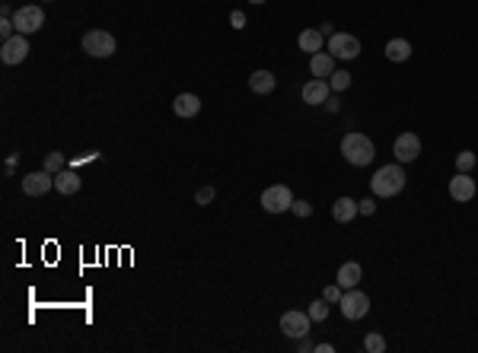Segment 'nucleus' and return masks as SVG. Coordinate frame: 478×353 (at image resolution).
<instances>
[{
  "mask_svg": "<svg viewBox=\"0 0 478 353\" xmlns=\"http://www.w3.org/2000/svg\"><path fill=\"white\" fill-rule=\"evenodd\" d=\"M341 157H345V163L363 169V165L373 163V157H376V147H373V140L367 137V134L351 131V134H345V137H341Z\"/></svg>",
  "mask_w": 478,
  "mask_h": 353,
  "instance_id": "f257e3e1",
  "label": "nucleus"
},
{
  "mask_svg": "<svg viewBox=\"0 0 478 353\" xmlns=\"http://www.w3.org/2000/svg\"><path fill=\"white\" fill-rule=\"evenodd\" d=\"M405 181H408V175H405L402 163H389L376 169V175L370 179V188L376 197H396L405 191Z\"/></svg>",
  "mask_w": 478,
  "mask_h": 353,
  "instance_id": "f03ea898",
  "label": "nucleus"
},
{
  "mask_svg": "<svg viewBox=\"0 0 478 353\" xmlns=\"http://www.w3.org/2000/svg\"><path fill=\"white\" fill-rule=\"evenodd\" d=\"M80 45L90 58H112L115 54V35L102 32V29H90V32L83 35Z\"/></svg>",
  "mask_w": 478,
  "mask_h": 353,
  "instance_id": "7ed1b4c3",
  "label": "nucleus"
},
{
  "mask_svg": "<svg viewBox=\"0 0 478 353\" xmlns=\"http://www.w3.org/2000/svg\"><path fill=\"white\" fill-rule=\"evenodd\" d=\"M341 315H345L347 321H361L367 319V312H370V296L363 293V290H345V296H341Z\"/></svg>",
  "mask_w": 478,
  "mask_h": 353,
  "instance_id": "20e7f679",
  "label": "nucleus"
},
{
  "mask_svg": "<svg viewBox=\"0 0 478 353\" xmlns=\"http://www.w3.org/2000/svg\"><path fill=\"white\" fill-rule=\"evenodd\" d=\"M13 26H17L19 35L39 32L41 26H45V10H41L39 3H26V7H19L17 13H13Z\"/></svg>",
  "mask_w": 478,
  "mask_h": 353,
  "instance_id": "39448f33",
  "label": "nucleus"
},
{
  "mask_svg": "<svg viewBox=\"0 0 478 353\" xmlns=\"http://www.w3.org/2000/svg\"><path fill=\"white\" fill-rule=\"evenodd\" d=\"M294 201L297 197L290 194L287 185H271V188L262 191V210H268V214H284V210L294 207Z\"/></svg>",
  "mask_w": 478,
  "mask_h": 353,
  "instance_id": "423d86ee",
  "label": "nucleus"
},
{
  "mask_svg": "<svg viewBox=\"0 0 478 353\" xmlns=\"http://www.w3.org/2000/svg\"><path fill=\"white\" fill-rule=\"evenodd\" d=\"M329 54L335 61H354L361 54V39L351 32H335L329 39Z\"/></svg>",
  "mask_w": 478,
  "mask_h": 353,
  "instance_id": "0eeeda50",
  "label": "nucleus"
},
{
  "mask_svg": "<svg viewBox=\"0 0 478 353\" xmlns=\"http://www.w3.org/2000/svg\"><path fill=\"white\" fill-rule=\"evenodd\" d=\"M309 325H313L309 312H300V309H290V312L280 315V331H284L287 337H294V341H300V337L309 334Z\"/></svg>",
  "mask_w": 478,
  "mask_h": 353,
  "instance_id": "6e6552de",
  "label": "nucleus"
},
{
  "mask_svg": "<svg viewBox=\"0 0 478 353\" xmlns=\"http://www.w3.org/2000/svg\"><path fill=\"white\" fill-rule=\"evenodd\" d=\"M29 58V39H26V35H13V39H7L3 41V45H0V61H3V64H23V61Z\"/></svg>",
  "mask_w": 478,
  "mask_h": 353,
  "instance_id": "1a4fd4ad",
  "label": "nucleus"
},
{
  "mask_svg": "<svg viewBox=\"0 0 478 353\" xmlns=\"http://www.w3.org/2000/svg\"><path fill=\"white\" fill-rule=\"evenodd\" d=\"M392 157H396V163H414V159L421 157V137L418 134H399L396 143H392Z\"/></svg>",
  "mask_w": 478,
  "mask_h": 353,
  "instance_id": "9d476101",
  "label": "nucleus"
},
{
  "mask_svg": "<svg viewBox=\"0 0 478 353\" xmlns=\"http://www.w3.org/2000/svg\"><path fill=\"white\" fill-rule=\"evenodd\" d=\"M51 188H55V175H51L48 169H39V172L23 175V194L41 197V194H48Z\"/></svg>",
  "mask_w": 478,
  "mask_h": 353,
  "instance_id": "9b49d317",
  "label": "nucleus"
},
{
  "mask_svg": "<svg viewBox=\"0 0 478 353\" xmlns=\"http://www.w3.org/2000/svg\"><path fill=\"white\" fill-rule=\"evenodd\" d=\"M475 194H478V185H475V179H472L469 172H456L453 179H450V197H453V201L469 204Z\"/></svg>",
  "mask_w": 478,
  "mask_h": 353,
  "instance_id": "f8f14e48",
  "label": "nucleus"
},
{
  "mask_svg": "<svg viewBox=\"0 0 478 353\" xmlns=\"http://www.w3.org/2000/svg\"><path fill=\"white\" fill-rule=\"evenodd\" d=\"M300 96H303L306 105H325V102H329V96H332V86H329V80L313 77V80L303 86V92H300Z\"/></svg>",
  "mask_w": 478,
  "mask_h": 353,
  "instance_id": "ddd939ff",
  "label": "nucleus"
},
{
  "mask_svg": "<svg viewBox=\"0 0 478 353\" xmlns=\"http://www.w3.org/2000/svg\"><path fill=\"white\" fill-rule=\"evenodd\" d=\"M80 185H83V179H80V172H77L74 165H64V169L55 175V188H58L61 194H77Z\"/></svg>",
  "mask_w": 478,
  "mask_h": 353,
  "instance_id": "4468645a",
  "label": "nucleus"
},
{
  "mask_svg": "<svg viewBox=\"0 0 478 353\" xmlns=\"http://www.w3.org/2000/svg\"><path fill=\"white\" fill-rule=\"evenodd\" d=\"M309 74L329 80V77L335 74V58H332L329 51H316V54H309Z\"/></svg>",
  "mask_w": 478,
  "mask_h": 353,
  "instance_id": "2eb2a0df",
  "label": "nucleus"
},
{
  "mask_svg": "<svg viewBox=\"0 0 478 353\" xmlns=\"http://www.w3.org/2000/svg\"><path fill=\"white\" fill-rule=\"evenodd\" d=\"M173 112L179 118H195L201 112V99L195 92H182V96L173 99Z\"/></svg>",
  "mask_w": 478,
  "mask_h": 353,
  "instance_id": "dca6fc26",
  "label": "nucleus"
},
{
  "mask_svg": "<svg viewBox=\"0 0 478 353\" xmlns=\"http://www.w3.org/2000/svg\"><path fill=\"white\" fill-rule=\"evenodd\" d=\"M249 90L256 92V96H268V92L278 90V77L271 70H256V74L249 77Z\"/></svg>",
  "mask_w": 478,
  "mask_h": 353,
  "instance_id": "f3484780",
  "label": "nucleus"
},
{
  "mask_svg": "<svg viewBox=\"0 0 478 353\" xmlns=\"http://www.w3.org/2000/svg\"><path fill=\"white\" fill-rule=\"evenodd\" d=\"M357 214H361V210H357L354 197H338V201L332 204V216H335V223H351Z\"/></svg>",
  "mask_w": 478,
  "mask_h": 353,
  "instance_id": "a211bd4d",
  "label": "nucleus"
},
{
  "mask_svg": "<svg viewBox=\"0 0 478 353\" xmlns=\"http://www.w3.org/2000/svg\"><path fill=\"white\" fill-rule=\"evenodd\" d=\"M361 277H363V268H361V264H357V261H345L338 268V277H335V280H338L345 290H354L357 283H361Z\"/></svg>",
  "mask_w": 478,
  "mask_h": 353,
  "instance_id": "6ab92c4d",
  "label": "nucleus"
},
{
  "mask_svg": "<svg viewBox=\"0 0 478 353\" xmlns=\"http://www.w3.org/2000/svg\"><path fill=\"white\" fill-rule=\"evenodd\" d=\"M297 45H300V51H306V54H316V51L325 48V35H322L319 29H303Z\"/></svg>",
  "mask_w": 478,
  "mask_h": 353,
  "instance_id": "aec40b11",
  "label": "nucleus"
},
{
  "mask_svg": "<svg viewBox=\"0 0 478 353\" xmlns=\"http://www.w3.org/2000/svg\"><path fill=\"white\" fill-rule=\"evenodd\" d=\"M386 58L392 61V64H405V61L412 58V41H405V39L386 41Z\"/></svg>",
  "mask_w": 478,
  "mask_h": 353,
  "instance_id": "412c9836",
  "label": "nucleus"
},
{
  "mask_svg": "<svg viewBox=\"0 0 478 353\" xmlns=\"http://www.w3.org/2000/svg\"><path fill=\"white\" fill-rule=\"evenodd\" d=\"M363 350L367 353H383L386 350V337L379 334V331H370V334L363 337Z\"/></svg>",
  "mask_w": 478,
  "mask_h": 353,
  "instance_id": "4be33fe9",
  "label": "nucleus"
},
{
  "mask_svg": "<svg viewBox=\"0 0 478 353\" xmlns=\"http://www.w3.org/2000/svg\"><path fill=\"white\" fill-rule=\"evenodd\" d=\"M329 86H332V92H345L347 86H351V74H347V70H335V74L329 77Z\"/></svg>",
  "mask_w": 478,
  "mask_h": 353,
  "instance_id": "5701e85b",
  "label": "nucleus"
},
{
  "mask_svg": "<svg viewBox=\"0 0 478 353\" xmlns=\"http://www.w3.org/2000/svg\"><path fill=\"white\" fill-rule=\"evenodd\" d=\"M478 163V157L472 153V150H462L459 157H456V172H472Z\"/></svg>",
  "mask_w": 478,
  "mask_h": 353,
  "instance_id": "b1692460",
  "label": "nucleus"
},
{
  "mask_svg": "<svg viewBox=\"0 0 478 353\" xmlns=\"http://www.w3.org/2000/svg\"><path fill=\"white\" fill-rule=\"evenodd\" d=\"M67 165V159H64V153H58V150H55V153H48V157H45V169H48L51 175H58L61 169H64Z\"/></svg>",
  "mask_w": 478,
  "mask_h": 353,
  "instance_id": "393cba45",
  "label": "nucleus"
},
{
  "mask_svg": "<svg viewBox=\"0 0 478 353\" xmlns=\"http://www.w3.org/2000/svg\"><path fill=\"white\" fill-rule=\"evenodd\" d=\"M306 312H309V319H313V321H325V319H329V303H325V299H316Z\"/></svg>",
  "mask_w": 478,
  "mask_h": 353,
  "instance_id": "a878e982",
  "label": "nucleus"
},
{
  "mask_svg": "<svg viewBox=\"0 0 478 353\" xmlns=\"http://www.w3.org/2000/svg\"><path fill=\"white\" fill-rule=\"evenodd\" d=\"M341 296H345V287H341L338 280H335V283H329V287L322 290V299H325V303H341Z\"/></svg>",
  "mask_w": 478,
  "mask_h": 353,
  "instance_id": "bb28decb",
  "label": "nucleus"
},
{
  "mask_svg": "<svg viewBox=\"0 0 478 353\" xmlns=\"http://www.w3.org/2000/svg\"><path fill=\"white\" fill-rule=\"evenodd\" d=\"M211 201H214V188H211V185H204V188H198V191H195V204L207 207V204H211Z\"/></svg>",
  "mask_w": 478,
  "mask_h": 353,
  "instance_id": "cd10ccee",
  "label": "nucleus"
},
{
  "mask_svg": "<svg viewBox=\"0 0 478 353\" xmlns=\"http://www.w3.org/2000/svg\"><path fill=\"white\" fill-rule=\"evenodd\" d=\"M290 210H294V214L297 216H313V204H309V201H294V207H290Z\"/></svg>",
  "mask_w": 478,
  "mask_h": 353,
  "instance_id": "c85d7f7f",
  "label": "nucleus"
},
{
  "mask_svg": "<svg viewBox=\"0 0 478 353\" xmlns=\"http://www.w3.org/2000/svg\"><path fill=\"white\" fill-rule=\"evenodd\" d=\"M357 210H361L363 216H373L376 214V201H373V197H363V201H357Z\"/></svg>",
  "mask_w": 478,
  "mask_h": 353,
  "instance_id": "c756f323",
  "label": "nucleus"
},
{
  "mask_svg": "<svg viewBox=\"0 0 478 353\" xmlns=\"http://www.w3.org/2000/svg\"><path fill=\"white\" fill-rule=\"evenodd\" d=\"M230 26H233V29H246V13H242V10H233V13H230Z\"/></svg>",
  "mask_w": 478,
  "mask_h": 353,
  "instance_id": "7c9ffc66",
  "label": "nucleus"
},
{
  "mask_svg": "<svg viewBox=\"0 0 478 353\" xmlns=\"http://www.w3.org/2000/svg\"><path fill=\"white\" fill-rule=\"evenodd\" d=\"M297 350H300V353H309V350H316V347L309 344V334H306V337H300V341H297Z\"/></svg>",
  "mask_w": 478,
  "mask_h": 353,
  "instance_id": "2f4dec72",
  "label": "nucleus"
},
{
  "mask_svg": "<svg viewBox=\"0 0 478 353\" xmlns=\"http://www.w3.org/2000/svg\"><path fill=\"white\" fill-rule=\"evenodd\" d=\"M325 105H329V112H338V99H335V96H329V102H325Z\"/></svg>",
  "mask_w": 478,
  "mask_h": 353,
  "instance_id": "473e14b6",
  "label": "nucleus"
},
{
  "mask_svg": "<svg viewBox=\"0 0 478 353\" xmlns=\"http://www.w3.org/2000/svg\"><path fill=\"white\" fill-rule=\"evenodd\" d=\"M319 32H322V35H329V39H332V35H335V29H332V23H325V26H319Z\"/></svg>",
  "mask_w": 478,
  "mask_h": 353,
  "instance_id": "72a5a7b5",
  "label": "nucleus"
},
{
  "mask_svg": "<svg viewBox=\"0 0 478 353\" xmlns=\"http://www.w3.org/2000/svg\"><path fill=\"white\" fill-rule=\"evenodd\" d=\"M249 3H265V0H249Z\"/></svg>",
  "mask_w": 478,
  "mask_h": 353,
  "instance_id": "f704fd0d",
  "label": "nucleus"
},
{
  "mask_svg": "<svg viewBox=\"0 0 478 353\" xmlns=\"http://www.w3.org/2000/svg\"><path fill=\"white\" fill-rule=\"evenodd\" d=\"M45 3H48V0H45Z\"/></svg>",
  "mask_w": 478,
  "mask_h": 353,
  "instance_id": "c9c22d12",
  "label": "nucleus"
}]
</instances>
